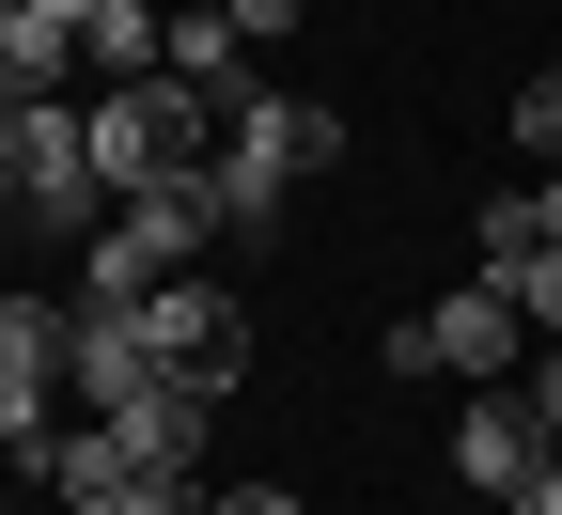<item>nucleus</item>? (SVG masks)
I'll list each match as a JSON object with an SVG mask.
<instances>
[{"label": "nucleus", "instance_id": "obj_1", "mask_svg": "<svg viewBox=\"0 0 562 515\" xmlns=\"http://www.w3.org/2000/svg\"><path fill=\"white\" fill-rule=\"evenodd\" d=\"M79 125H94V188H110V203H140V188H172V172L220 157V125H235V110L203 94V79H172V63H157V79H110Z\"/></svg>", "mask_w": 562, "mask_h": 515}, {"label": "nucleus", "instance_id": "obj_2", "mask_svg": "<svg viewBox=\"0 0 562 515\" xmlns=\"http://www.w3.org/2000/svg\"><path fill=\"white\" fill-rule=\"evenodd\" d=\"M328 157H344V125H328L313 94H250L203 172H220V219H235V235H266V219L297 203V172H328Z\"/></svg>", "mask_w": 562, "mask_h": 515}, {"label": "nucleus", "instance_id": "obj_3", "mask_svg": "<svg viewBox=\"0 0 562 515\" xmlns=\"http://www.w3.org/2000/svg\"><path fill=\"white\" fill-rule=\"evenodd\" d=\"M375 359H391V376H469V391H516V376H531V313L501 298V281H469V298L406 313Z\"/></svg>", "mask_w": 562, "mask_h": 515}, {"label": "nucleus", "instance_id": "obj_4", "mask_svg": "<svg viewBox=\"0 0 562 515\" xmlns=\"http://www.w3.org/2000/svg\"><path fill=\"white\" fill-rule=\"evenodd\" d=\"M0 141H16V219H32V235H94L110 188H94V125H79V94H32Z\"/></svg>", "mask_w": 562, "mask_h": 515}, {"label": "nucleus", "instance_id": "obj_5", "mask_svg": "<svg viewBox=\"0 0 562 515\" xmlns=\"http://www.w3.org/2000/svg\"><path fill=\"white\" fill-rule=\"evenodd\" d=\"M47 500H63V515H203V484L140 469L110 422H63V437H47Z\"/></svg>", "mask_w": 562, "mask_h": 515}, {"label": "nucleus", "instance_id": "obj_6", "mask_svg": "<svg viewBox=\"0 0 562 515\" xmlns=\"http://www.w3.org/2000/svg\"><path fill=\"white\" fill-rule=\"evenodd\" d=\"M63 391H79V422H125L140 391H188V376L157 359V328H140V313L79 298V328H63Z\"/></svg>", "mask_w": 562, "mask_h": 515}, {"label": "nucleus", "instance_id": "obj_7", "mask_svg": "<svg viewBox=\"0 0 562 515\" xmlns=\"http://www.w3.org/2000/svg\"><path fill=\"white\" fill-rule=\"evenodd\" d=\"M140 328H157V359H172L188 391H235V376H250V313L220 298V281H157Z\"/></svg>", "mask_w": 562, "mask_h": 515}, {"label": "nucleus", "instance_id": "obj_8", "mask_svg": "<svg viewBox=\"0 0 562 515\" xmlns=\"http://www.w3.org/2000/svg\"><path fill=\"white\" fill-rule=\"evenodd\" d=\"M547 454H562V437L531 422V391H469V422H453V484L469 500H531Z\"/></svg>", "mask_w": 562, "mask_h": 515}, {"label": "nucleus", "instance_id": "obj_9", "mask_svg": "<svg viewBox=\"0 0 562 515\" xmlns=\"http://www.w3.org/2000/svg\"><path fill=\"white\" fill-rule=\"evenodd\" d=\"M110 235H125L140 266H157V281H188L203 250L235 235V219H220V172H172V188H140V203H110Z\"/></svg>", "mask_w": 562, "mask_h": 515}, {"label": "nucleus", "instance_id": "obj_10", "mask_svg": "<svg viewBox=\"0 0 562 515\" xmlns=\"http://www.w3.org/2000/svg\"><path fill=\"white\" fill-rule=\"evenodd\" d=\"M110 437H125L140 469H172V484H203V437H220V391H140V406H125Z\"/></svg>", "mask_w": 562, "mask_h": 515}, {"label": "nucleus", "instance_id": "obj_11", "mask_svg": "<svg viewBox=\"0 0 562 515\" xmlns=\"http://www.w3.org/2000/svg\"><path fill=\"white\" fill-rule=\"evenodd\" d=\"M79 63H94V94H110V79H157V63H172V16H140V0H94Z\"/></svg>", "mask_w": 562, "mask_h": 515}, {"label": "nucleus", "instance_id": "obj_12", "mask_svg": "<svg viewBox=\"0 0 562 515\" xmlns=\"http://www.w3.org/2000/svg\"><path fill=\"white\" fill-rule=\"evenodd\" d=\"M531 250H562V172H547V188H501V203H484V281H516Z\"/></svg>", "mask_w": 562, "mask_h": 515}, {"label": "nucleus", "instance_id": "obj_13", "mask_svg": "<svg viewBox=\"0 0 562 515\" xmlns=\"http://www.w3.org/2000/svg\"><path fill=\"white\" fill-rule=\"evenodd\" d=\"M172 79H203L220 110H250V47H235V16H172Z\"/></svg>", "mask_w": 562, "mask_h": 515}, {"label": "nucleus", "instance_id": "obj_14", "mask_svg": "<svg viewBox=\"0 0 562 515\" xmlns=\"http://www.w3.org/2000/svg\"><path fill=\"white\" fill-rule=\"evenodd\" d=\"M47 437H63L47 422V376H0V454H47Z\"/></svg>", "mask_w": 562, "mask_h": 515}, {"label": "nucleus", "instance_id": "obj_15", "mask_svg": "<svg viewBox=\"0 0 562 515\" xmlns=\"http://www.w3.org/2000/svg\"><path fill=\"white\" fill-rule=\"evenodd\" d=\"M501 298H516V313H531V344H562V250H531V266H516V281H501Z\"/></svg>", "mask_w": 562, "mask_h": 515}, {"label": "nucleus", "instance_id": "obj_16", "mask_svg": "<svg viewBox=\"0 0 562 515\" xmlns=\"http://www.w3.org/2000/svg\"><path fill=\"white\" fill-rule=\"evenodd\" d=\"M516 141H531V157H547V172H562V63H547V79H531V94H516Z\"/></svg>", "mask_w": 562, "mask_h": 515}, {"label": "nucleus", "instance_id": "obj_17", "mask_svg": "<svg viewBox=\"0 0 562 515\" xmlns=\"http://www.w3.org/2000/svg\"><path fill=\"white\" fill-rule=\"evenodd\" d=\"M203 515H297V484H203Z\"/></svg>", "mask_w": 562, "mask_h": 515}, {"label": "nucleus", "instance_id": "obj_18", "mask_svg": "<svg viewBox=\"0 0 562 515\" xmlns=\"http://www.w3.org/2000/svg\"><path fill=\"white\" fill-rule=\"evenodd\" d=\"M516 391H531V422L562 437V344H531V376H516Z\"/></svg>", "mask_w": 562, "mask_h": 515}, {"label": "nucleus", "instance_id": "obj_19", "mask_svg": "<svg viewBox=\"0 0 562 515\" xmlns=\"http://www.w3.org/2000/svg\"><path fill=\"white\" fill-rule=\"evenodd\" d=\"M235 16V47H266V32H297V0H220Z\"/></svg>", "mask_w": 562, "mask_h": 515}, {"label": "nucleus", "instance_id": "obj_20", "mask_svg": "<svg viewBox=\"0 0 562 515\" xmlns=\"http://www.w3.org/2000/svg\"><path fill=\"white\" fill-rule=\"evenodd\" d=\"M0 16H47L63 47H79V32H94V0H0Z\"/></svg>", "mask_w": 562, "mask_h": 515}, {"label": "nucleus", "instance_id": "obj_21", "mask_svg": "<svg viewBox=\"0 0 562 515\" xmlns=\"http://www.w3.org/2000/svg\"><path fill=\"white\" fill-rule=\"evenodd\" d=\"M501 515H562V454H547V484H531V500H501Z\"/></svg>", "mask_w": 562, "mask_h": 515}, {"label": "nucleus", "instance_id": "obj_22", "mask_svg": "<svg viewBox=\"0 0 562 515\" xmlns=\"http://www.w3.org/2000/svg\"><path fill=\"white\" fill-rule=\"evenodd\" d=\"M0 219H16V141H0Z\"/></svg>", "mask_w": 562, "mask_h": 515}, {"label": "nucleus", "instance_id": "obj_23", "mask_svg": "<svg viewBox=\"0 0 562 515\" xmlns=\"http://www.w3.org/2000/svg\"><path fill=\"white\" fill-rule=\"evenodd\" d=\"M0 125H16V94H0Z\"/></svg>", "mask_w": 562, "mask_h": 515}, {"label": "nucleus", "instance_id": "obj_24", "mask_svg": "<svg viewBox=\"0 0 562 515\" xmlns=\"http://www.w3.org/2000/svg\"><path fill=\"white\" fill-rule=\"evenodd\" d=\"M0 515H16V500H0Z\"/></svg>", "mask_w": 562, "mask_h": 515}]
</instances>
